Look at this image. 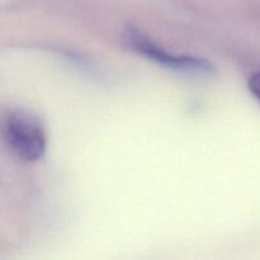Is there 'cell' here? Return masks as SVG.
<instances>
[{
    "label": "cell",
    "instance_id": "3",
    "mask_svg": "<svg viewBox=\"0 0 260 260\" xmlns=\"http://www.w3.org/2000/svg\"><path fill=\"white\" fill-rule=\"evenodd\" d=\"M248 86L250 93L253 94L254 98L260 103V71L258 73H254L253 75L249 78Z\"/></svg>",
    "mask_w": 260,
    "mask_h": 260
},
{
    "label": "cell",
    "instance_id": "1",
    "mask_svg": "<svg viewBox=\"0 0 260 260\" xmlns=\"http://www.w3.org/2000/svg\"><path fill=\"white\" fill-rule=\"evenodd\" d=\"M5 141L17 156L25 161L42 159L47 146V136L42 121L25 109L7 112L2 119Z\"/></svg>",
    "mask_w": 260,
    "mask_h": 260
},
{
    "label": "cell",
    "instance_id": "2",
    "mask_svg": "<svg viewBox=\"0 0 260 260\" xmlns=\"http://www.w3.org/2000/svg\"><path fill=\"white\" fill-rule=\"evenodd\" d=\"M124 42L134 52L175 73L193 76H210L215 73V68L210 61L194 56H179L167 52L164 48L160 47L151 38L136 28H127L124 33Z\"/></svg>",
    "mask_w": 260,
    "mask_h": 260
}]
</instances>
